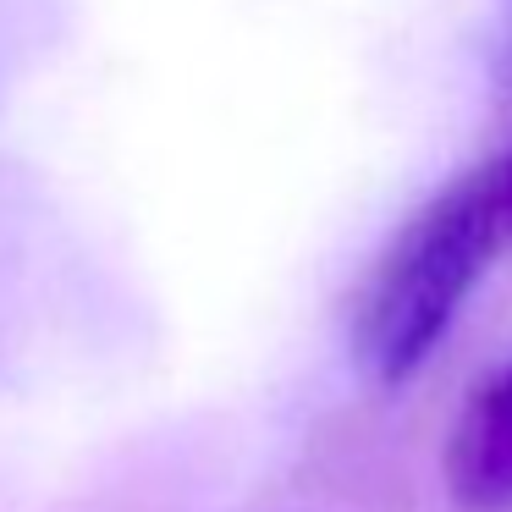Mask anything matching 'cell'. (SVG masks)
Wrapping results in <instances>:
<instances>
[{
  "label": "cell",
  "mask_w": 512,
  "mask_h": 512,
  "mask_svg": "<svg viewBox=\"0 0 512 512\" xmlns=\"http://www.w3.org/2000/svg\"><path fill=\"white\" fill-rule=\"evenodd\" d=\"M485 188H490V204H496V215H501V232H507V243H512V149L507 155H496V160H485Z\"/></svg>",
  "instance_id": "cell-3"
},
{
  "label": "cell",
  "mask_w": 512,
  "mask_h": 512,
  "mask_svg": "<svg viewBox=\"0 0 512 512\" xmlns=\"http://www.w3.org/2000/svg\"><path fill=\"white\" fill-rule=\"evenodd\" d=\"M446 479L463 507H507L512 501V364L496 369L468 397L446 446Z\"/></svg>",
  "instance_id": "cell-2"
},
{
  "label": "cell",
  "mask_w": 512,
  "mask_h": 512,
  "mask_svg": "<svg viewBox=\"0 0 512 512\" xmlns=\"http://www.w3.org/2000/svg\"><path fill=\"white\" fill-rule=\"evenodd\" d=\"M501 243L507 232L490 204L485 171L457 177L402 226L369 276L353 331L358 364L375 386H402L430 364Z\"/></svg>",
  "instance_id": "cell-1"
}]
</instances>
